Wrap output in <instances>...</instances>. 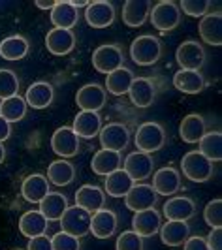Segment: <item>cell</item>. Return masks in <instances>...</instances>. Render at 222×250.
<instances>
[{
	"mask_svg": "<svg viewBox=\"0 0 222 250\" xmlns=\"http://www.w3.org/2000/svg\"><path fill=\"white\" fill-rule=\"evenodd\" d=\"M130 57L137 66H151L162 57V43L156 36H137L130 45Z\"/></svg>",
	"mask_w": 222,
	"mask_h": 250,
	"instance_id": "obj_1",
	"label": "cell"
},
{
	"mask_svg": "<svg viewBox=\"0 0 222 250\" xmlns=\"http://www.w3.org/2000/svg\"><path fill=\"white\" fill-rule=\"evenodd\" d=\"M181 169H183V175L192 183H207L213 177V162L198 150H190L183 156Z\"/></svg>",
	"mask_w": 222,
	"mask_h": 250,
	"instance_id": "obj_2",
	"label": "cell"
},
{
	"mask_svg": "<svg viewBox=\"0 0 222 250\" xmlns=\"http://www.w3.org/2000/svg\"><path fill=\"white\" fill-rule=\"evenodd\" d=\"M134 143H136L137 150H141V152H147V154L156 152L166 143V132L158 123H143L136 130Z\"/></svg>",
	"mask_w": 222,
	"mask_h": 250,
	"instance_id": "obj_3",
	"label": "cell"
},
{
	"mask_svg": "<svg viewBox=\"0 0 222 250\" xmlns=\"http://www.w3.org/2000/svg\"><path fill=\"white\" fill-rule=\"evenodd\" d=\"M149 13H151L149 15L151 17V25L155 26L156 30H160V32L173 30L181 23V10L172 0H162L158 4H155Z\"/></svg>",
	"mask_w": 222,
	"mask_h": 250,
	"instance_id": "obj_4",
	"label": "cell"
},
{
	"mask_svg": "<svg viewBox=\"0 0 222 250\" xmlns=\"http://www.w3.org/2000/svg\"><path fill=\"white\" fill-rule=\"evenodd\" d=\"M90 216L92 214L85 211V209H81V207H68L64 214L61 216V226H62V231H66V233H70V235H74V237H85L87 233L90 231Z\"/></svg>",
	"mask_w": 222,
	"mask_h": 250,
	"instance_id": "obj_5",
	"label": "cell"
},
{
	"mask_svg": "<svg viewBox=\"0 0 222 250\" xmlns=\"http://www.w3.org/2000/svg\"><path fill=\"white\" fill-rule=\"evenodd\" d=\"M123 51L119 45H111V43H106V45H100L94 49L92 53V66L94 70L100 72V74H111L115 70H119L123 66Z\"/></svg>",
	"mask_w": 222,
	"mask_h": 250,
	"instance_id": "obj_6",
	"label": "cell"
},
{
	"mask_svg": "<svg viewBox=\"0 0 222 250\" xmlns=\"http://www.w3.org/2000/svg\"><path fill=\"white\" fill-rule=\"evenodd\" d=\"M175 59H177V64L181 66V70L200 72V68L205 62V49L201 47V43H198L194 40H188L177 47Z\"/></svg>",
	"mask_w": 222,
	"mask_h": 250,
	"instance_id": "obj_7",
	"label": "cell"
},
{
	"mask_svg": "<svg viewBox=\"0 0 222 250\" xmlns=\"http://www.w3.org/2000/svg\"><path fill=\"white\" fill-rule=\"evenodd\" d=\"M100 145L102 149L113 150V152H121L128 147V141H130V132L128 128L121 123H111L106 125L100 130Z\"/></svg>",
	"mask_w": 222,
	"mask_h": 250,
	"instance_id": "obj_8",
	"label": "cell"
},
{
	"mask_svg": "<svg viewBox=\"0 0 222 250\" xmlns=\"http://www.w3.org/2000/svg\"><path fill=\"white\" fill-rule=\"evenodd\" d=\"M51 149L61 158H72L79 152V138L70 126H61L51 136Z\"/></svg>",
	"mask_w": 222,
	"mask_h": 250,
	"instance_id": "obj_9",
	"label": "cell"
},
{
	"mask_svg": "<svg viewBox=\"0 0 222 250\" xmlns=\"http://www.w3.org/2000/svg\"><path fill=\"white\" fill-rule=\"evenodd\" d=\"M75 104L81 111H94L98 113L106 105V88L98 83H89L77 90Z\"/></svg>",
	"mask_w": 222,
	"mask_h": 250,
	"instance_id": "obj_10",
	"label": "cell"
},
{
	"mask_svg": "<svg viewBox=\"0 0 222 250\" xmlns=\"http://www.w3.org/2000/svg\"><path fill=\"white\" fill-rule=\"evenodd\" d=\"M158 200V194L155 192V188L151 185H134L128 190V194L124 196V203L130 211L139 213L145 209H153L155 203Z\"/></svg>",
	"mask_w": 222,
	"mask_h": 250,
	"instance_id": "obj_11",
	"label": "cell"
},
{
	"mask_svg": "<svg viewBox=\"0 0 222 250\" xmlns=\"http://www.w3.org/2000/svg\"><path fill=\"white\" fill-rule=\"evenodd\" d=\"M153 158L147 152H141V150H136V152H130L124 160V171L130 175V179L137 183V181H145L147 177L153 175Z\"/></svg>",
	"mask_w": 222,
	"mask_h": 250,
	"instance_id": "obj_12",
	"label": "cell"
},
{
	"mask_svg": "<svg viewBox=\"0 0 222 250\" xmlns=\"http://www.w3.org/2000/svg\"><path fill=\"white\" fill-rule=\"evenodd\" d=\"M85 19L89 26L92 28H106L111 26L115 21V8L108 0H96V2H89L85 10Z\"/></svg>",
	"mask_w": 222,
	"mask_h": 250,
	"instance_id": "obj_13",
	"label": "cell"
},
{
	"mask_svg": "<svg viewBox=\"0 0 222 250\" xmlns=\"http://www.w3.org/2000/svg\"><path fill=\"white\" fill-rule=\"evenodd\" d=\"M45 47L55 57H64V55L72 53V49L75 47L74 32L64 30V28H53L45 36Z\"/></svg>",
	"mask_w": 222,
	"mask_h": 250,
	"instance_id": "obj_14",
	"label": "cell"
},
{
	"mask_svg": "<svg viewBox=\"0 0 222 250\" xmlns=\"http://www.w3.org/2000/svg\"><path fill=\"white\" fill-rule=\"evenodd\" d=\"M117 214L111 209H100L90 216V231L96 239H110L117 231Z\"/></svg>",
	"mask_w": 222,
	"mask_h": 250,
	"instance_id": "obj_15",
	"label": "cell"
},
{
	"mask_svg": "<svg viewBox=\"0 0 222 250\" xmlns=\"http://www.w3.org/2000/svg\"><path fill=\"white\" fill-rule=\"evenodd\" d=\"M104 203H106V194L96 185H83L75 192V205L89 211L90 214L104 209Z\"/></svg>",
	"mask_w": 222,
	"mask_h": 250,
	"instance_id": "obj_16",
	"label": "cell"
},
{
	"mask_svg": "<svg viewBox=\"0 0 222 250\" xmlns=\"http://www.w3.org/2000/svg\"><path fill=\"white\" fill-rule=\"evenodd\" d=\"M162 226L160 213L153 207V209H145V211H139L134 214L132 218V231L137 233L139 237H153Z\"/></svg>",
	"mask_w": 222,
	"mask_h": 250,
	"instance_id": "obj_17",
	"label": "cell"
},
{
	"mask_svg": "<svg viewBox=\"0 0 222 250\" xmlns=\"http://www.w3.org/2000/svg\"><path fill=\"white\" fill-rule=\"evenodd\" d=\"M162 214L168 218V220H181V222H186L190 220L194 214H196V205L190 198H185V196H177V198H172L164 203L162 207Z\"/></svg>",
	"mask_w": 222,
	"mask_h": 250,
	"instance_id": "obj_18",
	"label": "cell"
},
{
	"mask_svg": "<svg viewBox=\"0 0 222 250\" xmlns=\"http://www.w3.org/2000/svg\"><path fill=\"white\" fill-rule=\"evenodd\" d=\"M128 94H130V100L136 107L145 109L149 105H153L156 88H155V83L147 77H134L132 85L128 88Z\"/></svg>",
	"mask_w": 222,
	"mask_h": 250,
	"instance_id": "obj_19",
	"label": "cell"
},
{
	"mask_svg": "<svg viewBox=\"0 0 222 250\" xmlns=\"http://www.w3.org/2000/svg\"><path fill=\"white\" fill-rule=\"evenodd\" d=\"M156 194L160 196H173L181 188V175L175 167H160L153 175V185Z\"/></svg>",
	"mask_w": 222,
	"mask_h": 250,
	"instance_id": "obj_20",
	"label": "cell"
},
{
	"mask_svg": "<svg viewBox=\"0 0 222 250\" xmlns=\"http://www.w3.org/2000/svg\"><path fill=\"white\" fill-rule=\"evenodd\" d=\"M77 138L92 139L96 138L102 130V119L98 113L94 111H79L74 119V126H72Z\"/></svg>",
	"mask_w": 222,
	"mask_h": 250,
	"instance_id": "obj_21",
	"label": "cell"
},
{
	"mask_svg": "<svg viewBox=\"0 0 222 250\" xmlns=\"http://www.w3.org/2000/svg\"><path fill=\"white\" fill-rule=\"evenodd\" d=\"M207 134L205 119L198 113H190L179 125V136L185 143H198L200 139Z\"/></svg>",
	"mask_w": 222,
	"mask_h": 250,
	"instance_id": "obj_22",
	"label": "cell"
},
{
	"mask_svg": "<svg viewBox=\"0 0 222 250\" xmlns=\"http://www.w3.org/2000/svg\"><path fill=\"white\" fill-rule=\"evenodd\" d=\"M21 194L28 203H40L49 194V181L42 173L28 175L21 185Z\"/></svg>",
	"mask_w": 222,
	"mask_h": 250,
	"instance_id": "obj_23",
	"label": "cell"
},
{
	"mask_svg": "<svg viewBox=\"0 0 222 250\" xmlns=\"http://www.w3.org/2000/svg\"><path fill=\"white\" fill-rule=\"evenodd\" d=\"M151 2L147 0H126L123 6V23L130 28L141 26L149 17Z\"/></svg>",
	"mask_w": 222,
	"mask_h": 250,
	"instance_id": "obj_24",
	"label": "cell"
},
{
	"mask_svg": "<svg viewBox=\"0 0 222 250\" xmlns=\"http://www.w3.org/2000/svg\"><path fill=\"white\" fill-rule=\"evenodd\" d=\"M160 241L166 247H181L190 235V226L181 220H168L160 226Z\"/></svg>",
	"mask_w": 222,
	"mask_h": 250,
	"instance_id": "obj_25",
	"label": "cell"
},
{
	"mask_svg": "<svg viewBox=\"0 0 222 250\" xmlns=\"http://www.w3.org/2000/svg\"><path fill=\"white\" fill-rule=\"evenodd\" d=\"M77 21H79V13L70 4V0L55 2L53 10H51V23L55 25V28L72 30V26L77 25Z\"/></svg>",
	"mask_w": 222,
	"mask_h": 250,
	"instance_id": "obj_26",
	"label": "cell"
},
{
	"mask_svg": "<svg viewBox=\"0 0 222 250\" xmlns=\"http://www.w3.org/2000/svg\"><path fill=\"white\" fill-rule=\"evenodd\" d=\"M55 96V90L51 87V83L47 81H36L32 83L25 94L26 105H30L32 109H45L47 105H51Z\"/></svg>",
	"mask_w": 222,
	"mask_h": 250,
	"instance_id": "obj_27",
	"label": "cell"
},
{
	"mask_svg": "<svg viewBox=\"0 0 222 250\" xmlns=\"http://www.w3.org/2000/svg\"><path fill=\"white\" fill-rule=\"evenodd\" d=\"M200 36L205 43L219 47L222 45V15L217 13H207L201 23H200Z\"/></svg>",
	"mask_w": 222,
	"mask_h": 250,
	"instance_id": "obj_28",
	"label": "cell"
},
{
	"mask_svg": "<svg viewBox=\"0 0 222 250\" xmlns=\"http://www.w3.org/2000/svg\"><path fill=\"white\" fill-rule=\"evenodd\" d=\"M173 85L185 94H198L205 88V79L200 72L194 70H179L173 75Z\"/></svg>",
	"mask_w": 222,
	"mask_h": 250,
	"instance_id": "obj_29",
	"label": "cell"
},
{
	"mask_svg": "<svg viewBox=\"0 0 222 250\" xmlns=\"http://www.w3.org/2000/svg\"><path fill=\"white\" fill-rule=\"evenodd\" d=\"M47 224L49 222L40 211H26L19 220V231L28 239L40 237V235H45Z\"/></svg>",
	"mask_w": 222,
	"mask_h": 250,
	"instance_id": "obj_30",
	"label": "cell"
},
{
	"mask_svg": "<svg viewBox=\"0 0 222 250\" xmlns=\"http://www.w3.org/2000/svg\"><path fill=\"white\" fill-rule=\"evenodd\" d=\"M26 53H28V42L21 34H13L0 42V57L4 61H21L26 57Z\"/></svg>",
	"mask_w": 222,
	"mask_h": 250,
	"instance_id": "obj_31",
	"label": "cell"
},
{
	"mask_svg": "<svg viewBox=\"0 0 222 250\" xmlns=\"http://www.w3.org/2000/svg\"><path fill=\"white\" fill-rule=\"evenodd\" d=\"M90 167L96 175H110L113 171L121 169V152L106 149L98 150L90 160Z\"/></svg>",
	"mask_w": 222,
	"mask_h": 250,
	"instance_id": "obj_32",
	"label": "cell"
},
{
	"mask_svg": "<svg viewBox=\"0 0 222 250\" xmlns=\"http://www.w3.org/2000/svg\"><path fill=\"white\" fill-rule=\"evenodd\" d=\"M68 209V200L61 192H49L40 201V213L45 216V220H61L64 211Z\"/></svg>",
	"mask_w": 222,
	"mask_h": 250,
	"instance_id": "obj_33",
	"label": "cell"
},
{
	"mask_svg": "<svg viewBox=\"0 0 222 250\" xmlns=\"http://www.w3.org/2000/svg\"><path fill=\"white\" fill-rule=\"evenodd\" d=\"M136 183L130 179V175L124 169H117L110 175H106V183H104V192H108L111 198H124L128 194V190L134 187Z\"/></svg>",
	"mask_w": 222,
	"mask_h": 250,
	"instance_id": "obj_34",
	"label": "cell"
},
{
	"mask_svg": "<svg viewBox=\"0 0 222 250\" xmlns=\"http://www.w3.org/2000/svg\"><path fill=\"white\" fill-rule=\"evenodd\" d=\"M134 81V74L132 70L121 66L119 70L108 74V79H106V88L108 92H111L113 96H123V94H128V88Z\"/></svg>",
	"mask_w": 222,
	"mask_h": 250,
	"instance_id": "obj_35",
	"label": "cell"
},
{
	"mask_svg": "<svg viewBox=\"0 0 222 250\" xmlns=\"http://www.w3.org/2000/svg\"><path fill=\"white\" fill-rule=\"evenodd\" d=\"M75 177V167L68 160H55L47 167V181L57 187H68Z\"/></svg>",
	"mask_w": 222,
	"mask_h": 250,
	"instance_id": "obj_36",
	"label": "cell"
},
{
	"mask_svg": "<svg viewBox=\"0 0 222 250\" xmlns=\"http://www.w3.org/2000/svg\"><path fill=\"white\" fill-rule=\"evenodd\" d=\"M25 115H26V102H25V98H21L19 94L0 102V117H2L4 121H8L10 125L23 121Z\"/></svg>",
	"mask_w": 222,
	"mask_h": 250,
	"instance_id": "obj_37",
	"label": "cell"
},
{
	"mask_svg": "<svg viewBox=\"0 0 222 250\" xmlns=\"http://www.w3.org/2000/svg\"><path fill=\"white\" fill-rule=\"evenodd\" d=\"M200 150L211 162H221L222 160V134L221 132H207L203 138L198 141Z\"/></svg>",
	"mask_w": 222,
	"mask_h": 250,
	"instance_id": "obj_38",
	"label": "cell"
},
{
	"mask_svg": "<svg viewBox=\"0 0 222 250\" xmlns=\"http://www.w3.org/2000/svg\"><path fill=\"white\" fill-rule=\"evenodd\" d=\"M17 92H19V79H17V74H15L13 70L2 68V70H0V100L17 96Z\"/></svg>",
	"mask_w": 222,
	"mask_h": 250,
	"instance_id": "obj_39",
	"label": "cell"
},
{
	"mask_svg": "<svg viewBox=\"0 0 222 250\" xmlns=\"http://www.w3.org/2000/svg\"><path fill=\"white\" fill-rule=\"evenodd\" d=\"M203 220L205 224L213 228H221L222 226V200H213L205 205L203 209Z\"/></svg>",
	"mask_w": 222,
	"mask_h": 250,
	"instance_id": "obj_40",
	"label": "cell"
},
{
	"mask_svg": "<svg viewBox=\"0 0 222 250\" xmlns=\"http://www.w3.org/2000/svg\"><path fill=\"white\" fill-rule=\"evenodd\" d=\"M51 249L53 250H79L81 243L79 239L66 233V231H59L51 237Z\"/></svg>",
	"mask_w": 222,
	"mask_h": 250,
	"instance_id": "obj_41",
	"label": "cell"
},
{
	"mask_svg": "<svg viewBox=\"0 0 222 250\" xmlns=\"http://www.w3.org/2000/svg\"><path fill=\"white\" fill-rule=\"evenodd\" d=\"M115 250H143V237L134 231H123L115 243Z\"/></svg>",
	"mask_w": 222,
	"mask_h": 250,
	"instance_id": "obj_42",
	"label": "cell"
},
{
	"mask_svg": "<svg viewBox=\"0 0 222 250\" xmlns=\"http://www.w3.org/2000/svg\"><path fill=\"white\" fill-rule=\"evenodd\" d=\"M209 8V0H183L181 2V10L190 17H205Z\"/></svg>",
	"mask_w": 222,
	"mask_h": 250,
	"instance_id": "obj_43",
	"label": "cell"
},
{
	"mask_svg": "<svg viewBox=\"0 0 222 250\" xmlns=\"http://www.w3.org/2000/svg\"><path fill=\"white\" fill-rule=\"evenodd\" d=\"M207 249L209 250H222V229L221 228H213L211 233L205 239Z\"/></svg>",
	"mask_w": 222,
	"mask_h": 250,
	"instance_id": "obj_44",
	"label": "cell"
},
{
	"mask_svg": "<svg viewBox=\"0 0 222 250\" xmlns=\"http://www.w3.org/2000/svg\"><path fill=\"white\" fill-rule=\"evenodd\" d=\"M26 250H53L51 249V239L45 237V235L28 239V247H26Z\"/></svg>",
	"mask_w": 222,
	"mask_h": 250,
	"instance_id": "obj_45",
	"label": "cell"
},
{
	"mask_svg": "<svg viewBox=\"0 0 222 250\" xmlns=\"http://www.w3.org/2000/svg\"><path fill=\"white\" fill-rule=\"evenodd\" d=\"M183 245H185V250H209L203 237H188Z\"/></svg>",
	"mask_w": 222,
	"mask_h": 250,
	"instance_id": "obj_46",
	"label": "cell"
},
{
	"mask_svg": "<svg viewBox=\"0 0 222 250\" xmlns=\"http://www.w3.org/2000/svg\"><path fill=\"white\" fill-rule=\"evenodd\" d=\"M10 136H12V126H10L8 121H4V119L0 117V143L6 141Z\"/></svg>",
	"mask_w": 222,
	"mask_h": 250,
	"instance_id": "obj_47",
	"label": "cell"
},
{
	"mask_svg": "<svg viewBox=\"0 0 222 250\" xmlns=\"http://www.w3.org/2000/svg\"><path fill=\"white\" fill-rule=\"evenodd\" d=\"M36 6L42 8V10H53L55 2H53V0H36Z\"/></svg>",
	"mask_w": 222,
	"mask_h": 250,
	"instance_id": "obj_48",
	"label": "cell"
},
{
	"mask_svg": "<svg viewBox=\"0 0 222 250\" xmlns=\"http://www.w3.org/2000/svg\"><path fill=\"white\" fill-rule=\"evenodd\" d=\"M70 4L74 6L75 10H77V8H87V6H89V2H85V0H70Z\"/></svg>",
	"mask_w": 222,
	"mask_h": 250,
	"instance_id": "obj_49",
	"label": "cell"
},
{
	"mask_svg": "<svg viewBox=\"0 0 222 250\" xmlns=\"http://www.w3.org/2000/svg\"><path fill=\"white\" fill-rule=\"evenodd\" d=\"M4 158H6V149H4V145L0 143V164L4 162Z\"/></svg>",
	"mask_w": 222,
	"mask_h": 250,
	"instance_id": "obj_50",
	"label": "cell"
}]
</instances>
